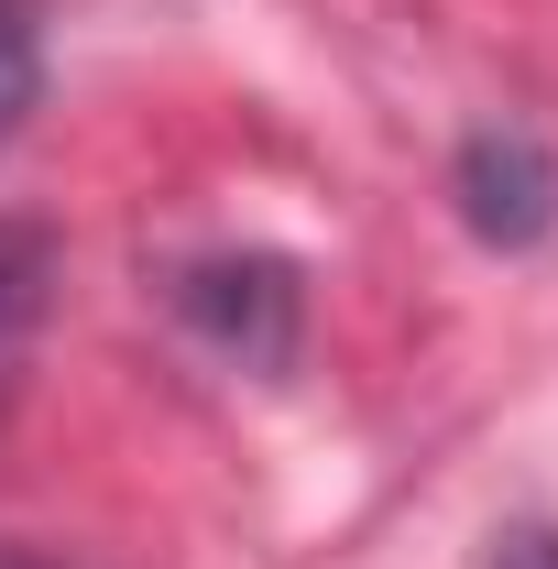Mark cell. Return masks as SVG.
I'll list each match as a JSON object with an SVG mask.
<instances>
[{
  "mask_svg": "<svg viewBox=\"0 0 558 569\" xmlns=\"http://www.w3.org/2000/svg\"><path fill=\"white\" fill-rule=\"evenodd\" d=\"M492 569H558V537L548 526H515V537L492 548Z\"/></svg>",
  "mask_w": 558,
  "mask_h": 569,
  "instance_id": "cell-5",
  "label": "cell"
},
{
  "mask_svg": "<svg viewBox=\"0 0 558 569\" xmlns=\"http://www.w3.org/2000/svg\"><path fill=\"white\" fill-rule=\"evenodd\" d=\"M33 88H44V56H33V22H22V0H0V142L22 132Z\"/></svg>",
  "mask_w": 558,
  "mask_h": 569,
  "instance_id": "cell-4",
  "label": "cell"
},
{
  "mask_svg": "<svg viewBox=\"0 0 558 569\" xmlns=\"http://www.w3.org/2000/svg\"><path fill=\"white\" fill-rule=\"evenodd\" d=\"M176 307L209 329L230 361H252V372H275L285 351H296V274L285 263H198V274L176 284Z\"/></svg>",
  "mask_w": 558,
  "mask_h": 569,
  "instance_id": "cell-2",
  "label": "cell"
},
{
  "mask_svg": "<svg viewBox=\"0 0 558 569\" xmlns=\"http://www.w3.org/2000/svg\"><path fill=\"white\" fill-rule=\"evenodd\" d=\"M44 274H56V241L22 230V219H0V372L22 361L33 318H44Z\"/></svg>",
  "mask_w": 558,
  "mask_h": 569,
  "instance_id": "cell-3",
  "label": "cell"
},
{
  "mask_svg": "<svg viewBox=\"0 0 558 569\" xmlns=\"http://www.w3.org/2000/svg\"><path fill=\"white\" fill-rule=\"evenodd\" d=\"M0 569H33V559H0Z\"/></svg>",
  "mask_w": 558,
  "mask_h": 569,
  "instance_id": "cell-6",
  "label": "cell"
},
{
  "mask_svg": "<svg viewBox=\"0 0 558 569\" xmlns=\"http://www.w3.org/2000/svg\"><path fill=\"white\" fill-rule=\"evenodd\" d=\"M449 198L471 219V241L492 252H537L558 230V153L526 121H482V132L460 142V164H449Z\"/></svg>",
  "mask_w": 558,
  "mask_h": 569,
  "instance_id": "cell-1",
  "label": "cell"
}]
</instances>
